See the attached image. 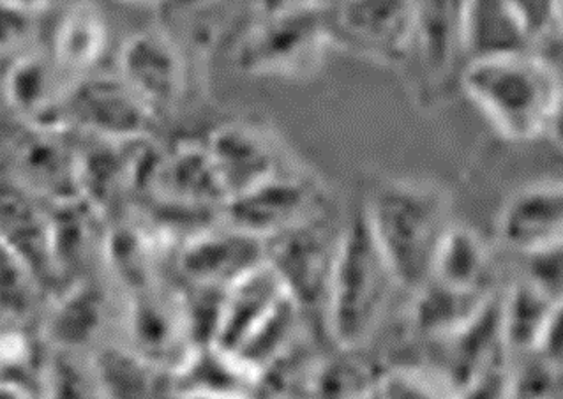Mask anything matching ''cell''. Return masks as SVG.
<instances>
[{"label":"cell","instance_id":"obj_16","mask_svg":"<svg viewBox=\"0 0 563 399\" xmlns=\"http://www.w3.org/2000/svg\"><path fill=\"white\" fill-rule=\"evenodd\" d=\"M500 237L516 252H537L563 243V188L560 182L528 186L504 207Z\"/></svg>","mask_w":563,"mask_h":399},{"label":"cell","instance_id":"obj_21","mask_svg":"<svg viewBox=\"0 0 563 399\" xmlns=\"http://www.w3.org/2000/svg\"><path fill=\"white\" fill-rule=\"evenodd\" d=\"M107 48V23L90 2H78L64 14L55 36L54 57L69 75L92 68Z\"/></svg>","mask_w":563,"mask_h":399},{"label":"cell","instance_id":"obj_11","mask_svg":"<svg viewBox=\"0 0 563 399\" xmlns=\"http://www.w3.org/2000/svg\"><path fill=\"white\" fill-rule=\"evenodd\" d=\"M154 119L121 77L77 81L67 98L66 128H81L96 138L124 142L148 135Z\"/></svg>","mask_w":563,"mask_h":399},{"label":"cell","instance_id":"obj_2","mask_svg":"<svg viewBox=\"0 0 563 399\" xmlns=\"http://www.w3.org/2000/svg\"><path fill=\"white\" fill-rule=\"evenodd\" d=\"M399 288L364 211L344 221L327 288L323 320L338 351H361L372 340Z\"/></svg>","mask_w":563,"mask_h":399},{"label":"cell","instance_id":"obj_17","mask_svg":"<svg viewBox=\"0 0 563 399\" xmlns=\"http://www.w3.org/2000/svg\"><path fill=\"white\" fill-rule=\"evenodd\" d=\"M32 131L34 133L16 151L14 179L49 202H71L80 198L78 153L58 140L63 130L32 128Z\"/></svg>","mask_w":563,"mask_h":399},{"label":"cell","instance_id":"obj_1","mask_svg":"<svg viewBox=\"0 0 563 399\" xmlns=\"http://www.w3.org/2000/svg\"><path fill=\"white\" fill-rule=\"evenodd\" d=\"M460 89L510 142L553 138L554 131L560 138V66L536 48L468 60Z\"/></svg>","mask_w":563,"mask_h":399},{"label":"cell","instance_id":"obj_7","mask_svg":"<svg viewBox=\"0 0 563 399\" xmlns=\"http://www.w3.org/2000/svg\"><path fill=\"white\" fill-rule=\"evenodd\" d=\"M331 46L387 66H401L413 0H323Z\"/></svg>","mask_w":563,"mask_h":399},{"label":"cell","instance_id":"obj_6","mask_svg":"<svg viewBox=\"0 0 563 399\" xmlns=\"http://www.w3.org/2000/svg\"><path fill=\"white\" fill-rule=\"evenodd\" d=\"M325 202L322 180L287 163L246 193L229 198L221 214L224 223L265 241L322 214Z\"/></svg>","mask_w":563,"mask_h":399},{"label":"cell","instance_id":"obj_28","mask_svg":"<svg viewBox=\"0 0 563 399\" xmlns=\"http://www.w3.org/2000/svg\"><path fill=\"white\" fill-rule=\"evenodd\" d=\"M439 396H451L439 375L417 368H393L375 375L366 398L408 399Z\"/></svg>","mask_w":563,"mask_h":399},{"label":"cell","instance_id":"obj_14","mask_svg":"<svg viewBox=\"0 0 563 399\" xmlns=\"http://www.w3.org/2000/svg\"><path fill=\"white\" fill-rule=\"evenodd\" d=\"M288 296L267 261L251 269L224 290L212 345L235 354Z\"/></svg>","mask_w":563,"mask_h":399},{"label":"cell","instance_id":"obj_3","mask_svg":"<svg viewBox=\"0 0 563 399\" xmlns=\"http://www.w3.org/2000/svg\"><path fill=\"white\" fill-rule=\"evenodd\" d=\"M449 197L426 180H390L364 207L367 224L399 288L413 293L430 279L434 253L451 226Z\"/></svg>","mask_w":563,"mask_h":399},{"label":"cell","instance_id":"obj_30","mask_svg":"<svg viewBox=\"0 0 563 399\" xmlns=\"http://www.w3.org/2000/svg\"><path fill=\"white\" fill-rule=\"evenodd\" d=\"M563 243L528 253L523 278L553 301H563Z\"/></svg>","mask_w":563,"mask_h":399},{"label":"cell","instance_id":"obj_34","mask_svg":"<svg viewBox=\"0 0 563 399\" xmlns=\"http://www.w3.org/2000/svg\"><path fill=\"white\" fill-rule=\"evenodd\" d=\"M2 2L16 5V8H22V10L34 11V13H40L48 4V0H2Z\"/></svg>","mask_w":563,"mask_h":399},{"label":"cell","instance_id":"obj_27","mask_svg":"<svg viewBox=\"0 0 563 399\" xmlns=\"http://www.w3.org/2000/svg\"><path fill=\"white\" fill-rule=\"evenodd\" d=\"M562 372L533 352L518 355V363H510L507 398H560Z\"/></svg>","mask_w":563,"mask_h":399},{"label":"cell","instance_id":"obj_24","mask_svg":"<svg viewBox=\"0 0 563 399\" xmlns=\"http://www.w3.org/2000/svg\"><path fill=\"white\" fill-rule=\"evenodd\" d=\"M98 296L86 285H78L64 293L49 314L46 329L55 348L77 352L96 336L103 319V306Z\"/></svg>","mask_w":563,"mask_h":399},{"label":"cell","instance_id":"obj_18","mask_svg":"<svg viewBox=\"0 0 563 399\" xmlns=\"http://www.w3.org/2000/svg\"><path fill=\"white\" fill-rule=\"evenodd\" d=\"M428 281L454 292H492V255L483 237L468 226L451 224L434 253Z\"/></svg>","mask_w":563,"mask_h":399},{"label":"cell","instance_id":"obj_35","mask_svg":"<svg viewBox=\"0 0 563 399\" xmlns=\"http://www.w3.org/2000/svg\"><path fill=\"white\" fill-rule=\"evenodd\" d=\"M172 4L179 10H192V8H200V5L207 4L210 0H170Z\"/></svg>","mask_w":563,"mask_h":399},{"label":"cell","instance_id":"obj_25","mask_svg":"<svg viewBox=\"0 0 563 399\" xmlns=\"http://www.w3.org/2000/svg\"><path fill=\"white\" fill-rule=\"evenodd\" d=\"M358 351H341L343 357L314 364L309 369L308 392L322 398H366L372 386V369L355 357Z\"/></svg>","mask_w":563,"mask_h":399},{"label":"cell","instance_id":"obj_23","mask_svg":"<svg viewBox=\"0 0 563 399\" xmlns=\"http://www.w3.org/2000/svg\"><path fill=\"white\" fill-rule=\"evenodd\" d=\"M99 395L113 398H142L153 395L162 368L133 348L110 346L90 361Z\"/></svg>","mask_w":563,"mask_h":399},{"label":"cell","instance_id":"obj_15","mask_svg":"<svg viewBox=\"0 0 563 399\" xmlns=\"http://www.w3.org/2000/svg\"><path fill=\"white\" fill-rule=\"evenodd\" d=\"M52 57L23 55L5 77V98L32 128L66 131V104L75 81Z\"/></svg>","mask_w":563,"mask_h":399},{"label":"cell","instance_id":"obj_13","mask_svg":"<svg viewBox=\"0 0 563 399\" xmlns=\"http://www.w3.org/2000/svg\"><path fill=\"white\" fill-rule=\"evenodd\" d=\"M0 243L19 256L37 282L55 279L52 212L14 177L0 179Z\"/></svg>","mask_w":563,"mask_h":399},{"label":"cell","instance_id":"obj_29","mask_svg":"<svg viewBox=\"0 0 563 399\" xmlns=\"http://www.w3.org/2000/svg\"><path fill=\"white\" fill-rule=\"evenodd\" d=\"M37 279L19 256L0 243V313L23 317L31 308Z\"/></svg>","mask_w":563,"mask_h":399},{"label":"cell","instance_id":"obj_22","mask_svg":"<svg viewBox=\"0 0 563 399\" xmlns=\"http://www.w3.org/2000/svg\"><path fill=\"white\" fill-rule=\"evenodd\" d=\"M487 293H461L426 281L413 296L411 320L413 328L426 340L437 341L456 331L460 325L486 302Z\"/></svg>","mask_w":563,"mask_h":399},{"label":"cell","instance_id":"obj_31","mask_svg":"<svg viewBox=\"0 0 563 399\" xmlns=\"http://www.w3.org/2000/svg\"><path fill=\"white\" fill-rule=\"evenodd\" d=\"M533 45L553 41L562 31V0H509Z\"/></svg>","mask_w":563,"mask_h":399},{"label":"cell","instance_id":"obj_10","mask_svg":"<svg viewBox=\"0 0 563 399\" xmlns=\"http://www.w3.org/2000/svg\"><path fill=\"white\" fill-rule=\"evenodd\" d=\"M119 77L154 118L179 104L186 90V64L179 46L159 29L134 34L122 45Z\"/></svg>","mask_w":563,"mask_h":399},{"label":"cell","instance_id":"obj_5","mask_svg":"<svg viewBox=\"0 0 563 399\" xmlns=\"http://www.w3.org/2000/svg\"><path fill=\"white\" fill-rule=\"evenodd\" d=\"M331 46L323 0L267 11L239 46V66L264 77L302 78L317 71Z\"/></svg>","mask_w":563,"mask_h":399},{"label":"cell","instance_id":"obj_12","mask_svg":"<svg viewBox=\"0 0 563 399\" xmlns=\"http://www.w3.org/2000/svg\"><path fill=\"white\" fill-rule=\"evenodd\" d=\"M264 262V239L224 223V229H206L184 243L179 270L192 287L227 290Z\"/></svg>","mask_w":563,"mask_h":399},{"label":"cell","instance_id":"obj_20","mask_svg":"<svg viewBox=\"0 0 563 399\" xmlns=\"http://www.w3.org/2000/svg\"><path fill=\"white\" fill-rule=\"evenodd\" d=\"M563 301H553L521 278L501 293V331L510 359L533 351L537 337Z\"/></svg>","mask_w":563,"mask_h":399},{"label":"cell","instance_id":"obj_8","mask_svg":"<svg viewBox=\"0 0 563 399\" xmlns=\"http://www.w3.org/2000/svg\"><path fill=\"white\" fill-rule=\"evenodd\" d=\"M341 229L335 230L322 212L313 220L265 239V261L302 310H323Z\"/></svg>","mask_w":563,"mask_h":399},{"label":"cell","instance_id":"obj_26","mask_svg":"<svg viewBox=\"0 0 563 399\" xmlns=\"http://www.w3.org/2000/svg\"><path fill=\"white\" fill-rule=\"evenodd\" d=\"M57 354L49 357L45 363L43 375H41V386L43 392L57 398H81V396H92L98 392V381H96L92 364L81 366L80 361L75 357V351H64L57 348Z\"/></svg>","mask_w":563,"mask_h":399},{"label":"cell","instance_id":"obj_32","mask_svg":"<svg viewBox=\"0 0 563 399\" xmlns=\"http://www.w3.org/2000/svg\"><path fill=\"white\" fill-rule=\"evenodd\" d=\"M34 14L0 0V52L20 48L32 36Z\"/></svg>","mask_w":563,"mask_h":399},{"label":"cell","instance_id":"obj_9","mask_svg":"<svg viewBox=\"0 0 563 399\" xmlns=\"http://www.w3.org/2000/svg\"><path fill=\"white\" fill-rule=\"evenodd\" d=\"M206 145L227 200L246 193L287 165L276 133L258 122L223 124L210 133Z\"/></svg>","mask_w":563,"mask_h":399},{"label":"cell","instance_id":"obj_19","mask_svg":"<svg viewBox=\"0 0 563 399\" xmlns=\"http://www.w3.org/2000/svg\"><path fill=\"white\" fill-rule=\"evenodd\" d=\"M466 63L489 55L536 48L509 0H465Z\"/></svg>","mask_w":563,"mask_h":399},{"label":"cell","instance_id":"obj_36","mask_svg":"<svg viewBox=\"0 0 563 399\" xmlns=\"http://www.w3.org/2000/svg\"><path fill=\"white\" fill-rule=\"evenodd\" d=\"M128 2H136V4H154V2H162V0H128Z\"/></svg>","mask_w":563,"mask_h":399},{"label":"cell","instance_id":"obj_33","mask_svg":"<svg viewBox=\"0 0 563 399\" xmlns=\"http://www.w3.org/2000/svg\"><path fill=\"white\" fill-rule=\"evenodd\" d=\"M563 306L556 308L551 314L550 320L545 323L541 334L537 337L533 354L539 355L542 359L553 364L556 368L563 366V323H562ZM563 369V368H562Z\"/></svg>","mask_w":563,"mask_h":399},{"label":"cell","instance_id":"obj_4","mask_svg":"<svg viewBox=\"0 0 563 399\" xmlns=\"http://www.w3.org/2000/svg\"><path fill=\"white\" fill-rule=\"evenodd\" d=\"M465 0H413L410 41L399 68L424 107H437L460 89L466 64Z\"/></svg>","mask_w":563,"mask_h":399}]
</instances>
